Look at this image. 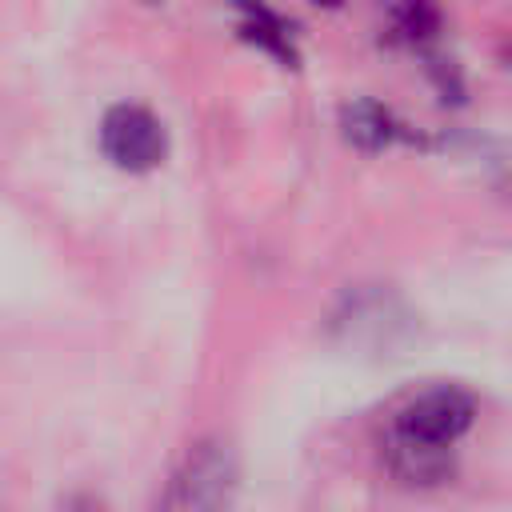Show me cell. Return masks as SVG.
Instances as JSON below:
<instances>
[{"instance_id": "cell-4", "label": "cell", "mask_w": 512, "mask_h": 512, "mask_svg": "<svg viewBox=\"0 0 512 512\" xmlns=\"http://www.w3.org/2000/svg\"><path fill=\"white\" fill-rule=\"evenodd\" d=\"M340 128H344V140L364 148V152H380L388 144H396L404 136V128L396 124V116L376 104V100H356L340 112Z\"/></svg>"}, {"instance_id": "cell-8", "label": "cell", "mask_w": 512, "mask_h": 512, "mask_svg": "<svg viewBox=\"0 0 512 512\" xmlns=\"http://www.w3.org/2000/svg\"><path fill=\"white\" fill-rule=\"evenodd\" d=\"M316 4H336V0H316Z\"/></svg>"}, {"instance_id": "cell-3", "label": "cell", "mask_w": 512, "mask_h": 512, "mask_svg": "<svg viewBox=\"0 0 512 512\" xmlns=\"http://www.w3.org/2000/svg\"><path fill=\"white\" fill-rule=\"evenodd\" d=\"M100 152L124 172H152L168 152V136L148 108L116 104L100 120Z\"/></svg>"}, {"instance_id": "cell-9", "label": "cell", "mask_w": 512, "mask_h": 512, "mask_svg": "<svg viewBox=\"0 0 512 512\" xmlns=\"http://www.w3.org/2000/svg\"><path fill=\"white\" fill-rule=\"evenodd\" d=\"M144 4H164V0H144Z\"/></svg>"}, {"instance_id": "cell-1", "label": "cell", "mask_w": 512, "mask_h": 512, "mask_svg": "<svg viewBox=\"0 0 512 512\" xmlns=\"http://www.w3.org/2000/svg\"><path fill=\"white\" fill-rule=\"evenodd\" d=\"M232 484H236L232 452L216 440H204L184 456L180 472L164 492L160 512H224Z\"/></svg>"}, {"instance_id": "cell-2", "label": "cell", "mask_w": 512, "mask_h": 512, "mask_svg": "<svg viewBox=\"0 0 512 512\" xmlns=\"http://www.w3.org/2000/svg\"><path fill=\"white\" fill-rule=\"evenodd\" d=\"M476 420V400L456 388V384H440L420 392L416 400H408L396 412V436L420 440V444H436V448H452Z\"/></svg>"}, {"instance_id": "cell-6", "label": "cell", "mask_w": 512, "mask_h": 512, "mask_svg": "<svg viewBox=\"0 0 512 512\" xmlns=\"http://www.w3.org/2000/svg\"><path fill=\"white\" fill-rule=\"evenodd\" d=\"M240 36H244L248 44H256V48L272 52L280 64H296V48H292L288 24H284L276 12L260 8L256 0H240Z\"/></svg>"}, {"instance_id": "cell-7", "label": "cell", "mask_w": 512, "mask_h": 512, "mask_svg": "<svg viewBox=\"0 0 512 512\" xmlns=\"http://www.w3.org/2000/svg\"><path fill=\"white\" fill-rule=\"evenodd\" d=\"M384 20L392 40L400 44H428L440 32V16L428 0H384Z\"/></svg>"}, {"instance_id": "cell-5", "label": "cell", "mask_w": 512, "mask_h": 512, "mask_svg": "<svg viewBox=\"0 0 512 512\" xmlns=\"http://www.w3.org/2000/svg\"><path fill=\"white\" fill-rule=\"evenodd\" d=\"M388 464L400 480L408 484H440L448 472H452V456L448 448H436V444H420V440H408V436H396L388 440Z\"/></svg>"}]
</instances>
